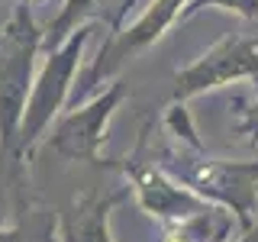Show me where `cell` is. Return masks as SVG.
<instances>
[{"label": "cell", "instance_id": "6da1fadb", "mask_svg": "<svg viewBox=\"0 0 258 242\" xmlns=\"http://www.w3.org/2000/svg\"><path fill=\"white\" fill-rule=\"evenodd\" d=\"M236 78H258V39H223L177 78V94L187 97Z\"/></svg>", "mask_w": 258, "mask_h": 242}, {"label": "cell", "instance_id": "7a4b0ae2", "mask_svg": "<svg viewBox=\"0 0 258 242\" xmlns=\"http://www.w3.org/2000/svg\"><path fill=\"white\" fill-rule=\"evenodd\" d=\"M200 184L236 210L242 226H252V210L258 204V161H248V165L207 161V168L200 171Z\"/></svg>", "mask_w": 258, "mask_h": 242}, {"label": "cell", "instance_id": "3957f363", "mask_svg": "<svg viewBox=\"0 0 258 242\" xmlns=\"http://www.w3.org/2000/svg\"><path fill=\"white\" fill-rule=\"evenodd\" d=\"M177 7H181V0H161V4H158V13H155V26H158V29L174 16ZM152 36H155V32H149V23H139V26L133 29V36H126V42L119 45V48H126V45H139V42H145V39H152Z\"/></svg>", "mask_w": 258, "mask_h": 242}, {"label": "cell", "instance_id": "277c9868", "mask_svg": "<svg viewBox=\"0 0 258 242\" xmlns=\"http://www.w3.org/2000/svg\"><path fill=\"white\" fill-rule=\"evenodd\" d=\"M107 210V207H103ZM103 210L97 207L91 216L78 220V232L68 242H107V229H103Z\"/></svg>", "mask_w": 258, "mask_h": 242}, {"label": "cell", "instance_id": "5b68a950", "mask_svg": "<svg viewBox=\"0 0 258 242\" xmlns=\"http://www.w3.org/2000/svg\"><path fill=\"white\" fill-rule=\"evenodd\" d=\"M236 133L245 136V139H258V100H252L245 110H239V119H236Z\"/></svg>", "mask_w": 258, "mask_h": 242}, {"label": "cell", "instance_id": "8992f818", "mask_svg": "<svg viewBox=\"0 0 258 242\" xmlns=\"http://www.w3.org/2000/svg\"><path fill=\"white\" fill-rule=\"evenodd\" d=\"M226 7V10H236V13H242V16H258V0H197V7L194 10H200V7Z\"/></svg>", "mask_w": 258, "mask_h": 242}, {"label": "cell", "instance_id": "52a82bcc", "mask_svg": "<svg viewBox=\"0 0 258 242\" xmlns=\"http://www.w3.org/2000/svg\"><path fill=\"white\" fill-rule=\"evenodd\" d=\"M242 242H258V223L248 226V232H245V239H242Z\"/></svg>", "mask_w": 258, "mask_h": 242}, {"label": "cell", "instance_id": "ba28073f", "mask_svg": "<svg viewBox=\"0 0 258 242\" xmlns=\"http://www.w3.org/2000/svg\"><path fill=\"white\" fill-rule=\"evenodd\" d=\"M165 242H194L190 236H184V232H174V236H168Z\"/></svg>", "mask_w": 258, "mask_h": 242}, {"label": "cell", "instance_id": "9c48e42d", "mask_svg": "<svg viewBox=\"0 0 258 242\" xmlns=\"http://www.w3.org/2000/svg\"><path fill=\"white\" fill-rule=\"evenodd\" d=\"M26 4H29V0H26Z\"/></svg>", "mask_w": 258, "mask_h": 242}]
</instances>
